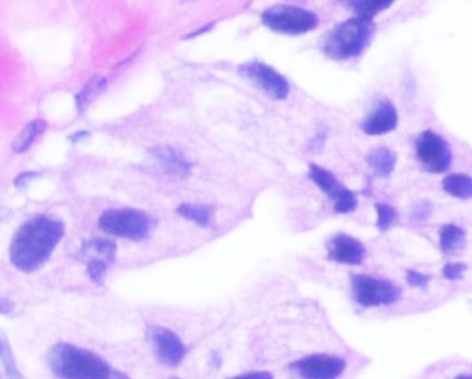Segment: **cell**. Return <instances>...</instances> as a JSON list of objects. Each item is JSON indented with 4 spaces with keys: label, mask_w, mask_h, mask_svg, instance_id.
Segmentation results:
<instances>
[{
    "label": "cell",
    "mask_w": 472,
    "mask_h": 379,
    "mask_svg": "<svg viewBox=\"0 0 472 379\" xmlns=\"http://www.w3.org/2000/svg\"><path fill=\"white\" fill-rule=\"evenodd\" d=\"M151 218L136 208H110L99 218V226L111 236L129 240H141L148 236Z\"/></svg>",
    "instance_id": "cell-4"
},
{
    "label": "cell",
    "mask_w": 472,
    "mask_h": 379,
    "mask_svg": "<svg viewBox=\"0 0 472 379\" xmlns=\"http://www.w3.org/2000/svg\"><path fill=\"white\" fill-rule=\"evenodd\" d=\"M291 368L302 379H338L347 368V361L338 356L319 353L294 361Z\"/></svg>",
    "instance_id": "cell-7"
},
{
    "label": "cell",
    "mask_w": 472,
    "mask_h": 379,
    "mask_svg": "<svg viewBox=\"0 0 472 379\" xmlns=\"http://www.w3.org/2000/svg\"><path fill=\"white\" fill-rule=\"evenodd\" d=\"M110 379H130L126 373L123 372H119V371H112L111 373V378Z\"/></svg>",
    "instance_id": "cell-35"
},
{
    "label": "cell",
    "mask_w": 472,
    "mask_h": 379,
    "mask_svg": "<svg viewBox=\"0 0 472 379\" xmlns=\"http://www.w3.org/2000/svg\"><path fill=\"white\" fill-rule=\"evenodd\" d=\"M88 137H90L88 133H83V131H81V133H76V134L71 135V137H70V139H71L72 142H79L82 138H88Z\"/></svg>",
    "instance_id": "cell-33"
},
{
    "label": "cell",
    "mask_w": 472,
    "mask_h": 379,
    "mask_svg": "<svg viewBox=\"0 0 472 379\" xmlns=\"http://www.w3.org/2000/svg\"><path fill=\"white\" fill-rule=\"evenodd\" d=\"M333 200H334L336 211L341 213V214L352 213L358 206V199H356L355 193L351 192L349 189L344 188V186L338 191V193L333 197Z\"/></svg>",
    "instance_id": "cell-25"
},
{
    "label": "cell",
    "mask_w": 472,
    "mask_h": 379,
    "mask_svg": "<svg viewBox=\"0 0 472 379\" xmlns=\"http://www.w3.org/2000/svg\"><path fill=\"white\" fill-rule=\"evenodd\" d=\"M398 111L395 106L385 100L381 101L376 110L363 121L362 130L367 135L378 137V135H385L392 133L398 126Z\"/></svg>",
    "instance_id": "cell-12"
},
{
    "label": "cell",
    "mask_w": 472,
    "mask_h": 379,
    "mask_svg": "<svg viewBox=\"0 0 472 379\" xmlns=\"http://www.w3.org/2000/svg\"><path fill=\"white\" fill-rule=\"evenodd\" d=\"M65 233L63 221L50 215H37L25 221L14 233L9 249L12 264L23 273L39 270L53 255Z\"/></svg>",
    "instance_id": "cell-1"
},
{
    "label": "cell",
    "mask_w": 472,
    "mask_h": 379,
    "mask_svg": "<svg viewBox=\"0 0 472 379\" xmlns=\"http://www.w3.org/2000/svg\"><path fill=\"white\" fill-rule=\"evenodd\" d=\"M214 27H215V23H211V24H207V26H205V27H203V28H201V30H197V31H196V32H193V34H190V35H187V37H186V38H187V39H189V38H190V39H192V38H196V37H198V35H203V34H205V32H208V31H211V30H212V28H214Z\"/></svg>",
    "instance_id": "cell-31"
},
{
    "label": "cell",
    "mask_w": 472,
    "mask_h": 379,
    "mask_svg": "<svg viewBox=\"0 0 472 379\" xmlns=\"http://www.w3.org/2000/svg\"><path fill=\"white\" fill-rule=\"evenodd\" d=\"M229 379H274L270 372L266 371H254V372H247V373H240L236 376H232Z\"/></svg>",
    "instance_id": "cell-29"
},
{
    "label": "cell",
    "mask_w": 472,
    "mask_h": 379,
    "mask_svg": "<svg viewBox=\"0 0 472 379\" xmlns=\"http://www.w3.org/2000/svg\"><path fill=\"white\" fill-rule=\"evenodd\" d=\"M417 157L422 167L435 174L444 173L451 163V152L444 139L432 131H425L417 141Z\"/></svg>",
    "instance_id": "cell-9"
},
{
    "label": "cell",
    "mask_w": 472,
    "mask_h": 379,
    "mask_svg": "<svg viewBox=\"0 0 472 379\" xmlns=\"http://www.w3.org/2000/svg\"><path fill=\"white\" fill-rule=\"evenodd\" d=\"M455 379H472V373H461L455 376Z\"/></svg>",
    "instance_id": "cell-36"
},
{
    "label": "cell",
    "mask_w": 472,
    "mask_h": 379,
    "mask_svg": "<svg viewBox=\"0 0 472 379\" xmlns=\"http://www.w3.org/2000/svg\"><path fill=\"white\" fill-rule=\"evenodd\" d=\"M107 86V79L103 75H96L79 95H76V106L78 108H83L88 103H90L99 93H101Z\"/></svg>",
    "instance_id": "cell-23"
},
{
    "label": "cell",
    "mask_w": 472,
    "mask_h": 379,
    "mask_svg": "<svg viewBox=\"0 0 472 379\" xmlns=\"http://www.w3.org/2000/svg\"><path fill=\"white\" fill-rule=\"evenodd\" d=\"M431 277L427 275V274H422L420 271H413V270H409L406 273V281L410 286H414V288H425L429 282Z\"/></svg>",
    "instance_id": "cell-28"
},
{
    "label": "cell",
    "mask_w": 472,
    "mask_h": 379,
    "mask_svg": "<svg viewBox=\"0 0 472 379\" xmlns=\"http://www.w3.org/2000/svg\"><path fill=\"white\" fill-rule=\"evenodd\" d=\"M0 310H2V314H9V313H12V310H13V303L12 302H9L6 298H3L2 299V304H0Z\"/></svg>",
    "instance_id": "cell-32"
},
{
    "label": "cell",
    "mask_w": 472,
    "mask_h": 379,
    "mask_svg": "<svg viewBox=\"0 0 472 379\" xmlns=\"http://www.w3.org/2000/svg\"><path fill=\"white\" fill-rule=\"evenodd\" d=\"M150 338L154 351L161 362L170 367H178L182 364L187 349L174 331L164 327H152L150 329Z\"/></svg>",
    "instance_id": "cell-10"
},
{
    "label": "cell",
    "mask_w": 472,
    "mask_h": 379,
    "mask_svg": "<svg viewBox=\"0 0 472 379\" xmlns=\"http://www.w3.org/2000/svg\"><path fill=\"white\" fill-rule=\"evenodd\" d=\"M150 152L154 156V159L160 163L164 173L172 177H178V178L190 177L192 164L178 150L170 146H155Z\"/></svg>",
    "instance_id": "cell-13"
},
{
    "label": "cell",
    "mask_w": 472,
    "mask_h": 379,
    "mask_svg": "<svg viewBox=\"0 0 472 379\" xmlns=\"http://www.w3.org/2000/svg\"><path fill=\"white\" fill-rule=\"evenodd\" d=\"M367 163L377 175L389 177L396 166V155L393 150L380 146L367 155Z\"/></svg>",
    "instance_id": "cell-17"
},
{
    "label": "cell",
    "mask_w": 472,
    "mask_h": 379,
    "mask_svg": "<svg viewBox=\"0 0 472 379\" xmlns=\"http://www.w3.org/2000/svg\"><path fill=\"white\" fill-rule=\"evenodd\" d=\"M238 71L241 75L258 85V88H260L271 99L284 100L289 95L288 81L278 71L265 63H245L238 68Z\"/></svg>",
    "instance_id": "cell-8"
},
{
    "label": "cell",
    "mask_w": 472,
    "mask_h": 379,
    "mask_svg": "<svg viewBox=\"0 0 472 379\" xmlns=\"http://www.w3.org/2000/svg\"><path fill=\"white\" fill-rule=\"evenodd\" d=\"M327 253L331 262L347 266H359L366 257V247L353 236L338 233L327 242Z\"/></svg>",
    "instance_id": "cell-11"
},
{
    "label": "cell",
    "mask_w": 472,
    "mask_h": 379,
    "mask_svg": "<svg viewBox=\"0 0 472 379\" xmlns=\"http://www.w3.org/2000/svg\"><path fill=\"white\" fill-rule=\"evenodd\" d=\"M376 210H377V226L381 231H388L398 224L399 215H398V211L392 206L387 203H378L376 206Z\"/></svg>",
    "instance_id": "cell-24"
},
{
    "label": "cell",
    "mask_w": 472,
    "mask_h": 379,
    "mask_svg": "<svg viewBox=\"0 0 472 379\" xmlns=\"http://www.w3.org/2000/svg\"><path fill=\"white\" fill-rule=\"evenodd\" d=\"M371 35V20L355 17L338 24L327 34L323 50L333 60H349L366 49Z\"/></svg>",
    "instance_id": "cell-3"
},
{
    "label": "cell",
    "mask_w": 472,
    "mask_h": 379,
    "mask_svg": "<svg viewBox=\"0 0 472 379\" xmlns=\"http://www.w3.org/2000/svg\"><path fill=\"white\" fill-rule=\"evenodd\" d=\"M0 357H2V364H3L5 375L8 379H25V376L20 372L17 367L12 347L5 335H2V338H0Z\"/></svg>",
    "instance_id": "cell-22"
},
{
    "label": "cell",
    "mask_w": 472,
    "mask_h": 379,
    "mask_svg": "<svg viewBox=\"0 0 472 379\" xmlns=\"http://www.w3.org/2000/svg\"><path fill=\"white\" fill-rule=\"evenodd\" d=\"M48 362L52 372L60 379H110L112 373L103 357L64 342L49 350Z\"/></svg>",
    "instance_id": "cell-2"
},
{
    "label": "cell",
    "mask_w": 472,
    "mask_h": 379,
    "mask_svg": "<svg viewBox=\"0 0 472 379\" xmlns=\"http://www.w3.org/2000/svg\"><path fill=\"white\" fill-rule=\"evenodd\" d=\"M342 5L353 10L358 17L373 20L380 13L389 9L396 0H341Z\"/></svg>",
    "instance_id": "cell-15"
},
{
    "label": "cell",
    "mask_w": 472,
    "mask_h": 379,
    "mask_svg": "<svg viewBox=\"0 0 472 379\" xmlns=\"http://www.w3.org/2000/svg\"><path fill=\"white\" fill-rule=\"evenodd\" d=\"M351 286L356 303L366 309L393 304L402 295L400 288L393 282L369 275H352Z\"/></svg>",
    "instance_id": "cell-6"
},
{
    "label": "cell",
    "mask_w": 472,
    "mask_h": 379,
    "mask_svg": "<svg viewBox=\"0 0 472 379\" xmlns=\"http://www.w3.org/2000/svg\"><path fill=\"white\" fill-rule=\"evenodd\" d=\"M309 177L310 179L316 184L326 195H329L331 199L338 193V191L342 188L337 178L327 170L316 166L310 164L309 167Z\"/></svg>",
    "instance_id": "cell-20"
},
{
    "label": "cell",
    "mask_w": 472,
    "mask_h": 379,
    "mask_svg": "<svg viewBox=\"0 0 472 379\" xmlns=\"http://www.w3.org/2000/svg\"><path fill=\"white\" fill-rule=\"evenodd\" d=\"M176 213L179 215H182L183 218L193 221L198 226L207 228L214 221L215 208L212 206H208V204H189V203H185V204H181L176 208Z\"/></svg>",
    "instance_id": "cell-18"
},
{
    "label": "cell",
    "mask_w": 472,
    "mask_h": 379,
    "mask_svg": "<svg viewBox=\"0 0 472 379\" xmlns=\"http://www.w3.org/2000/svg\"><path fill=\"white\" fill-rule=\"evenodd\" d=\"M110 263L100 260V259H89L88 262V275L89 278L94 282V284H103L105 274H107V269H108Z\"/></svg>",
    "instance_id": "cell-26"
},
{
    "label": "cell",
    "mask_w": 472,
    "mask_h": 379,
    "mask_svg": "<svg viewBox=\"0 0 472 379\" xmlns=\"http://www.w3.org/2000/svg\"><path fill=\"white\" fill-rule=\"evenodd\" d=\"M466 242L465 231L454 224H446L439 231V246L446 255H454L460 251Z\"/></svg>",
    "instance_id": "cell-16"
},
{
    "label": "cell",
    "mask_w": 472,
    "mask_h": 379,
    "mask_svg": "<svg viewBox=\"0 0 472 379\" xmlns=\"http://www.w3.org/2000/svg\"><path fill=\"white\" fill-rule=\"evenodd\" d=\"M46 126H48L46 122L42 119H35L30 122L14 141L13 150L16 153L27 152L31 148V145L35 142V139L46 131Z\"/></svg>",
    "instance_id": "cell-21"
},
{
    "label": "cell",
    "mask_w": 472,
    "mask_h": 379,
    "mask_svg": "<svg viewBox=\"0 0 472 379\" xmlns=\"http://www.w3.org/2000/svg\"><path fill=\"white\" fill-rule=\"evenodd\" d=\"M171 379H181V378H176V376H175V378H171Z\"/></svg>",
    "instance_id": "cell-37"
},
{
    "label": "cell",
    "mask_w": 472,
    "mask_h": 379,
    "mask_svg": "<svg viewBox=\"0 0 472 379\" xmlns=\"http://www.w3.org/2000/svg\"><path fill=\"white\" fill-rule=\"evenodd\" d=\"M211 364H212L215 368H219V367L222 365V357L218 356L216 353H214V354L211 356Z\"/></svg>",
    "instance_id": "cell-34"
},
{
    "label": "cell",
    "mask_w": 472,
    "mask_h": 379,
    "mask_svg": "<svg viewBox=\"0 0 472 379\" xmlns=\"http://www.w3.org/2000/svg\"><path fill=\"white\" fill-rule=\"evenodd\" d=\"M262 23L274 32L284 35H303L318 27L319 19L311 12L295 6L277 5L266 9Z\"/></svg>",
    "instance_id": "cell-5"
},
{
    "label": "cell",
    "mask_w": 472,
    "mask_h": 379,
    "mask_svg": "<svg viewBox=\"0 0 472 379\" xmlns=\"http://www.w3.org/2000/svg\"><path fill=\"white\" fill-rule=\"evenodd\" d=\"M443 191L458 199L472 197V177L465 174H450L442 182Z\"/></svg>",
    "instance_id": "cell-19"
},
{
    "label": "cell",
    "mask_w": 472,
    "mask_h": 379,
    "mask_svg": "<svg viewBox=\"0 0 472 379\" xmlns=\"http://www.w3.org/2000/svg\"><path fill=\"white\" fill-rule=\"evenodd\" d=\"M35 175H37L35 173H25V174H21V175L16 179V185H17L19 188L25 186V185L28 184V181H31Z\"/></svg>",
    "instance_id": "cell-30"
},
{
    "label": "cell",
    "mask_w": 472,
    "mask_h": 379,
    "mask_svg": "<svg viewBox=\"0 0 472 379\" xmlns=\"http://www.w3.org/2000/svg\"><path fill=\"white\" fill-rule=\"evenodd\" d=\"M466 271V264L461 263V262H455V263H449L443 267L442 273H443V277L449 281H457V280H461L462 275L465 274Z\"/></svg>",
    "instance_id": "cell-27"
},
{
    "label": "cell",
    "mask_w": 472,
    "mask_h": 379,
    "mask_svg": "<svg viewBox=\"0 0 472 379\" xmlns=\"http://www.w3.org/2000/svg\"><path fill=\"white\" fill-rule=\"evenodd\" d=\"M82 255L92 256L90 259H100L107 263H112L116 253V244L108 237H92L82 244Z\"/></svg>",
    "instance_id": "cell-14"
}]
</instances>
